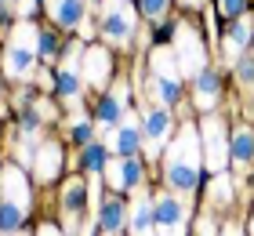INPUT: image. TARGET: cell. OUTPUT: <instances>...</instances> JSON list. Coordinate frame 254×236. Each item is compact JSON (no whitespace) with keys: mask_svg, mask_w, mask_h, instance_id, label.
Returning <instances> with one entry per match:
<instances>
[{"mask_svg":"<svg viewBox=\"0 0 254 236\" xmlns=\"http://www.w3.org/2000/svg\"><path fill=\"white\" fill-rule=\"evenodd\" d=\"M200 160H203V149L196 142V127H182L178 138L167 146V157H164V178L171 189H178L182 196H189L196 182H200Z\"/></svg>","mask_w":254,"mask_h":236,"instance_id":"6da1fadb","label":"cell"},{"mask_svg":"<svg viewBox=\"0 0 254 236\" xmlns=\"http://www.w3.org/2000/svg\"><path fill=\"white\" fill-rule=\"evenodd\" d=\"M29 207H33V193L26 174L15 163H7L0 171V233H18L22 222L29 218Z\"/></svg>","mask_w":254,"mask_h":236,"instance_id":"7a4b0ae2","label":"cell"},{"mask_svg":"<svg viewBox=\"0 0 254 236\" xmlns=\"http://www.w3.org/2000/svg\"><path fill=\"white\" fill-rule=\"evenodd\" d=\"M145 94L160 98L164 105H175L182 94V66L175 47H156L149 55V80H145Z\"/></svg>","mask_w":254,"mask_h":236,"instance_id":"3957f363","label":"cell"},{"mask_svg":"<svg viewBox=\"0 0 254 236\" xmlns=\"http://www.w3.org/2000/svg\"><path fill=\"white\" fill-rule=\"evenodd\" d=\"M37 55H40V29L33 26V22H18L7 47H4V77H11V80L33 77Z\"/></svg>","mask_w":254,"mask_h":236,"instance_id":"277c9868","label":"cell"},{"mask_svg":"<svg viewBox=\"0 0 254 236\" xmlns=\"http://www.w3.org/2000/svg\"><path fill=\"white\" fill-rule=\"evenodd\" d=\"M171 131H175V116H171V105H164L160 98H149L142 102V146L149 153V160L160 157V149L167 146Z\"/></svg>","mask_w":254,"mask_h":236,"instance_id":"5b68a950","label":"cell"},{"mask_svg":"<svg viewBox=\"0 0 254 236\" xmlns=\"http://www.w3.org/2000/svg\"><path fill=\"white\" fill-rule=\"evenodd\" d=\"M98 7H102V33H106V40L127 47L131 33H134V7L127 0H102Z\"/></svg>","mask_w":254,"mask_h":236,"instance_id":"8992f818","label":"cell"},{"mask_svg":"<svg viewBox=\"0 0 254 236\" xmlns=\"http://www.w3.org/2000/svg\"><path fill=\"white\" fill-rule=\"evenodd\" d=\"M200 138H203V163L211 171H222L229 157H233V138H225V124L218 120V116H203L200 124Z\"/></svg>","mask_w":254,"mask_h":236,"instance_id":"52a82bcc","label":"cell"},{"mask_svg":"<svg viewBox=\"0 0 254 236\" xmlns=\"http://www.w3.org/2000/svg\"><path fill=\"white\" fill-rule=\"evenodd\" d=\"M153 207H156V236H186L189 215L178 196L160 193V196H153Z\"/></svg>","mask_w":254,"mask_h":236,"instance_id":"ba28073f","label":"cell"},{"mask_svg":"<svg viewBox=\"0 0 254 236\" xmlns=\"http://www.w3.org/2000/svg\"><path fill=\"white\" fill-rule=\"evenodd\" d=\"M175 55H178V66H182V73H189L196 77L203 69L207 62V55H203V44H200V33H196L192 26H175Z\"/></svg>","mask_w":254,"mask_h":236,"instance_id":"9c48e42d","label":"cell"},{"mask_svg":"<svg viewBox=\"0 0 254 236\" xmlns=\"http://www.w3.org/2000/svg\"><path fill=\"white\" fill-rule=\"evenodd\" d=\"M102 178L109 182L113 193L142 189V163H138V157H109L106 167H102Z\"/></svg>","mask_w":254,"mask_h":236,"instance_id":"30bf717a","label":"cell"},{"mask_svg":"<svg viewBox=\"0 0 254 236\" xmlns=\"http://www.w3.org/2000/svg\"><path fill=\"white\" fill-rule=\"evenodd\" d=\"M106 135H109V153L113 157H134L138 149H145L142 146V116H134L131 109H127L124 120Z\"/></svg>","mask_w":254,"mask_h":236,"instance_id":"8fae6325","label":"cell"},{"mask_svg":"<svg viewBox=\"0 0 254 236\" xmlns=\"http://www.w3.org/2000/svg\"><path fill=\"white\" fill-rule=\"evenodd\" d=\"M84 47L80 44H73L65 51V62H59V69H55V80H59V94L62 98H69L76 105V98H80V84H84Z\"/></svg>","mask_w":254,"mask_h":236,"instance_id":"7c38bea8","label":"cell"},{"mask_svg":"<svg viewBox=\"0 0 254 236\" xmlns=\"http://www.w3.org/2000/svg\"><path fill=\"white\" fill-rule=\"evenodd\" d=\"M127 113V84L120 80V84H113L106 94L98 98V109H95V127L98 131H113Z\"/></svg>","mask_w":254,"mask_h":236,"instance_id":"4fadbf2b","label":"cell"},{"mask_svg":"<svg viewBox=\"0 0 254 236\" xmlns=\"http://www.w3.org/2000/svg\"><path fill=\"white\" fill-rule=\"evenodd\" d=\"M127 229H131V236H156V207H153V193L149 189H138L134 193Z\"/></svg>","mask_w":254,"mask_h":236,"instance_id":"5bb4252c","label":"cell"},{"mask_svg":"<svg viewBox=\"0 0 254 236\" xmlns=\"http://www.w3.org/2000/svg\"><path fill=\"white\" fill-rule=\"evenodd\" d=\"M84 196H87V185H84V178H69L65 185H62V196H59V204H62V211H65V226H62V233L69 236L76 226H80V211H84Z\"/></svg>","mask_w":254,"mask_h":236,"instance_id":"9a60e30c","label":"cell"},{"mask_svg":"<svg viewBox=\"0 0 254 236\" xmlns=\"http://www.w3.org/2000/svg\"><path fill=\"white\" fill-rule=\"evenodd\" d=\"M127 222H131V204H124L120 193L98 204V226L106 229V236H120L127 229Z\"/></svg>","mask_w":254,"mask_h":236,"instance_id":"2e32d148","label":"cell"},{"mask_svg":"<svg viewBox=\"0 0 254 236\" xmlns=\"http://www.w3.org/2000/svg\"><path fill=\"white\" fill-rule=\"evenodd\" d=\"M109 69H113V58L106 47H87L84 51V84L91 87H106L109 84Z\"/></svg>","mask_w":254,"mask_h":236,"instance_id":"e0dca14e","label":"cell"},{"mask_svg":"<svg viewBox=\"0 0 254 236\" xmlns=\"http://www.w3.org/2000/svg\"><path fill=\"white\" fill-rule=\"evenodd\" d=\"M59 167H62V146L59 142H44L37 149V157H33V174H37V182L59 178Z\"/></svg>","mask_w":254,"mask_h":236,"instance_id":"ac0fdd59","label":"cell"},{"mask_svg":"<svg viewBox=\"0 0 254 236\" xmlns=\"http://www.w3.org/2000/svg\"><path fill=\"white\" fill-rule=\"evenodd\" d=\"M84 7H87V0H48V15L62 29H76L84 22Z\"/></svg>","mask_w":254,"mask_h":236,"instance_id":"d6986e66","label":"cell"},{"mask_svg":"<svg viewBox=\"0 0 254 236\" xmlns=\"http://www.w3.org/2000/svg\"><path fill=\"white\" fill-rule=\"evenodd\" d=\"M192 80H196V105H200V109H211V105L218 102V94H222V80H218V73L203 66Z\"/></svg>","mask_w":254,"mask_h":236,"instance_id":"ffe728a7","label":"cell"},{"mask_svg":"<svg viewBox=\"0 0 254 236\" xmlns=\"http://www.w3.org/2000/svg\"><path fill=\"white\" fill-rule=\"evenodd\" d=\"M229 149H233V157H229V160H233V167L236 171H247L254 163V131H251V127H236L233 146H229Z\"/></svg>","mask_w":254,"mask_h":236,"instance_id":"44dd1931","label":"cell"},{"mask_svg":"<svg viewBox=\"0 0 254 236\" xmlns=\"http://www.w3.org/2000/svg\"><path fill=\"white\" fill-rule=\"evenodd\" d=\"M251 37H254V29L247 26L244 18H236V26L229 29V37H225V55H229V58H240V55L251 47Z\"/></svg>","mask_w":254,"mask_h":236,"instance_id":"7402d4cb","label":"cell"},{"mask_svg":"<svg viewBox=\"0 0 254 236\" xmlns=\"http://www.w3.org/2000/svg\"><path fill=\"white\" fill-rule=\"evenodd\" d=\"M80 160H84V167L91 171V174H102V167H106V146H98V142H87V146H84V157H80Z\"/></svg>","mask_w":254,"mask_h":236,"instance_id":"603a6c76","label":"cell"},{"mask_svg":"<svg viewBox=\"0 0 254 236\" xmlns=\"http://www.w3.org/2000/svg\"><path fill=\"white\" fill-rule=\"evenodd\" d=\"M69 135H73V142L87 146V142H91V135H95V124H91L87 116H73V124H69Z\"/></svg>","mask_w":254,"mask_h":236,"instance_id":"cb8c5ba5","label":"cell"},{"mask_svg":"<svg viewBox=\"0 0 254 236\" xmlns=\"http://www.w3.org/2000/svg\"><path fill=\"white\" fill-rule=\"evenodd\" d=\"M142 11H145V18L160 22V18L167 15V0H142Z\"/></svg>","mask_w":254,"mask_h":236,"instance_id":"d4e9b609","label":"cell"},{"mask_svg":"<svg viewBox=\"0 0 254 236\" xmlns=\"http://www.w3.org/2000/svg\"><path fill=\"white\" fill-rule=\"evenodd\" d=\"M233 66H236V77L251 87V84H254V58H236Z\"/></svg>","mask_w":254,"mask_h":236,"instance_id":"484cf974","label":"cell"},{"mask_svg":"<svg viewBox=\"0 0 254 236\" xmlns=\"http://www.w3.org/2000/svg\"><path fill=\"white\" fill-rule=\"evenodd\" d=\"M218 4H222V15L240 18V15H244V7H247V0H218Z\"/></svg>","mask_w":254,"mask_h":236,"instance_id":"4316f807","label":"cell"},{"mask_svg":"<svg viewBox=\"0 0 254 236\" xmlns=\"http://www.w3.org/2000/svg\"><path fill=\"white\" fill-rule=\"evenodd\" d=\"M40 55H44V58L55 55V33H51V29H40Z\"/></svg>","mask_w":254,"mask_h":236,"instance_id":"83f0119b","label":"cell"},{"mask_svg":"<svg viewBox=\"0 0 254 236\" xmlns=\"http://www.w3.org/2000/svg\"><path fill=\"white\" fill-rule=\"evenodd\" d=\"M200 236H214V222L207 218V215L200 218Z\"/></svg>","mask_w":254,"mask_h":236,"instance_id":"f1b7e54d","label":"cell"},{"mask_svg":"<svg viewBox=\"0 0 254 236\" xmlns=\"http://www.w3.org/2000/svg\"><path fill=\"white\" fill-rule=\"evenodd\" d=\"M33 7H37V0H18V11H22V15H29Z\"/></svg>","mask_w":254,"mask_h":236,"instance_id":"f546056e","label":"cell"},{"mask_svg":"<svg viewBox=\"0 0 254 236\" xmlns=\"http://www.w3.org/2000/svg\"><path fill=\"white\" fill-rule=\"evenodd\" d=\"M37 236H65V233H59L55 226H40V233H37Z\"/></svg>","mask_w":254,"mask_h":236,"instance_id":"4dcf8cb0","label":"cell"},{"mask_svg":"<svg viewBox=\"0 0 254 236\" xmlns=\"http://www.w3.org/2000/svg\"><path fill=\"white\" fill-rule=\"evenodd\" d=\"M222 236H244V229H240V226H225Z\"/></svg>","mask_w":254,"mask_h":236,"instance_id":"1f68e13d","label":"cell"},{"mask_svg":"<svg viewBox=\"0 0 254 236\" xmlns=\"http://www.w3.org/2000/svg\"><path fill=\"white\" fill-rule=\"evenodd\" d=\"M11 7H15V0H0V15H7Z\"/></svg>","mask_w":254,"mask_h":236,"instance_id":"d6a6232c","label":"cell"},{"mask_svg":"<svg viewBox=\"0 0 254 236\" xmlns=\"http://www.w3.org/2000/svg\"><path fill=\"white\" fill-rule=\"evenodd\" d=\"M182 4H189V7H200V4H203V0H182Z\"/></svg>","mask_w":254,"mask_h":236,"instance_id":"836d02e7","label":"cell"},{"mask_svg":"<svg viewBox=\"0 0 254 236\" xmlns=\"http://www.w3.org/2000/svg\"><path fill=\"white\" fill-rule=\"evenodd\" d=\"M4 236H26V233H4Z\"/></svg>","mask_w":254,"mask_h":236,"instance_id":"e575fe53","label":"cell"},{"mask_svg":"<svg viewBox=\"0 0 254 236\" xmlns=\"http://www.w3.org/2000/svg\"><path fill=\"white\" fill-rule=\"evenodd\" d=\"M251 236H254V218H251Z\"/></svg>","mask_w":254,"mask_h":236,"instance_id":"d590c367","label":"cell"},{"mask_svg":"<svg viewBox=\"0 0 254 236\" xmlns=\"http://www.w3.org/2000/svg\"><path fill=\"white\" fill-rule=\"evenodd\" d=\"M87 4H102V0H87Z\"/></svg>","mask_w":254,"mask_h":236,"instance_id":"8d00e7d4","label":"cell"},{"mask_svg":"<svg viewBox=\"0 0 254 236\" xmlns=\"http://www.w3.org/2000/svg\"><path fill=\"white\" fill-rule=\"evenodd\" d=\"M251 47H254V37H251Z\"/></svg>","mask_w":254,"mask_h":236,"instance_id":"74e56055","label":"cell"}]
</instances>
